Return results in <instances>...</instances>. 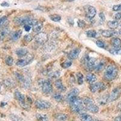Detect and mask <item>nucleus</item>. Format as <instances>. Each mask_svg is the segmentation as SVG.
I'll return each mask as SVG.
<instances>
[{
    "instance_id": "f257e3e1",
    "label": "nucleus",
    "mask_w": 121,
    "mask_h": 121,
    "mask_svg": "<svg viewBox=\"0 0 121 121\" xmlns=\"http://www.w3.org/2000/svg\"><path fill=\"white\" fill-rule=\"evenodd\" d=\"M118 69L115 65H109L106 68L104 73V78L107 81H112L117 77Z\"/></svg>"
},
{
    "instance_id": "f03ea898",
    "label": "nucleus",
    "mask_w": 121,
    "mask_h": 121,
    "mask_svg": "<svg viewBox=\"0 0 121 121\" xmlns=\"http://www.w3.org/2000/svg\"><path fill=\"white\" fill-rule=\"evenodd\" d=\"M70 105L72 112L75 113H80L85 107L83 102V99L79 97L73 100L70 104Z\"/></svg>"
},
{
    "instance_id": "7ed1b4c3",
    "label": "nucleus",
    "mask_w": 121,
    "mask_h": 121,
    "mask_svg": "<svg viewBox=\"0 0 121 121\" xmlns=\"http://www.w3.org/2000/svg\"><path fill=\"white\" fill-rule=\"evenodd\" d=\"M82 99L84 107L87 111L92 113H97L99 112L98 106L94 103L92 99L89 98H85Z\"/></svg>"
},
{
    "instance_id": "20e7f679",
    "label": "nucleus",
    "mask_w": 121,
    "mask_h": 121,
    "mask_svg": "<svg viewBox=\"0 0 121 121\" xmlns=\"http://www.w3.org/2000/svg\"><path fill=\"white\" fill-rule=\"evenodd\" d=\"M35 56L33 53H28L26 56L19 59L17 62L16 64L19 67H23L29 65L34 59Z\"/></svg>"
},
{
    "instance_id": "39448f33",
    "label": "nucleus",
    "mask_w": 121,
    "mask_h": 121,
    "mask_svg": "<svg viewBox=\"0 0 121 121\" xmlns=\"http://www.w3.org/2000/svg\"><path fill=\"white\" fill-rule=\"evenodd\" d=\"M42 91L45 95L50 94L53 91V86L51 82L48 80H43L41 81Z\"/></svg>"
},
{
    "instance_id": "423d86ee",
    "label": "nucleus",
    "mask_w": 121,
    "mask_h": 121,
    "mask_svg": "<svg viewBox=\"0 0 121 121\" xmlns=\"http://www.w3.org/2000/svg\"><path fill=\"white\" fill-rule=\"evenodd\" d=\"M97 62L98 60L96 58L89 56H85L83 60V62L85 64L86 68L89 70H95Z\"/></svg>"
},
{
    "instance_id": "0eeeda50",
    "label": "nucleus",
    "mask_w": 121,
    "mask_h": 121,
    "mask_svg": "<svg viewBox=\"0 0 121 121\" xmlns=\"http://www.w3.org/2000/svg\"><path fill=\"white\" fill-rule=\"evenodd\" d=\"M35 105L39 110H44L49 109L52 107V104L47 100L38 99L35 101Z\"/></svg>"
},
{
    "instance_id": "6e6552de",
    "label": "nucleus",
    "mask_w": 121,
    "mask_h": 121,
    "mask_svg": "<svg viewBox=\"0 0 121 121\" xmlns=\"http://www.w3.org/2000/svg\"><path fill=\"white\" fill-rule=\"evenodd\" d=\"M121 95V88L120 87H117L114 88L112 92L110 93L108 98V102H112L117 100Z\"/></svg>"
},
{
    "instance_id": "1a4fd4ad",
    "label": "nucleus",
    "mask_w": 121,
    "mask_h": 121,
    "mask_svg": "<svg viewBox=\"0 0 121 121\" xmlns=\"http://www.w3.org/2000/svg\"><path fill=\"white\" fill-rule=\"evenodd\" d=\"M14 97L21 107L25 108H27V105L26 104V97L23 94L21 93L18 90H16L14 93Z\"/></svg>"
},
{
    "instance_id": "9d476101",
    "label": "nucleus",
    "mask_w": 121,
    "mask_h": 121,
    "mask_svg": "<svg viewBox=\"0 0 121 121\" xmlns=\"http://www.w3.org/2000/svg\"><path fill=\"white\" fill-rule=\"evenodd\" d=\"M79 93V90L78 88H73L68 93L66 97V100L68 103L70 104L73 100L78 97V95Z\"/></svg>"
},
{
    "instance_id": "9b49d317",
    "label": "nucleus",
    "mask_w": 121,
    "mask_h": 121,
    "mask_svg": "<svg viewBox=\"0 0 121 121\" xmlns=\"http://www.w3.org/2000/svg\"><path fill=\"white\" fill-rule=\"evenodd\" d=\"M48 37L47 33L44 32H39L37 33L36 35L35 36V40L36 43L38 44H44L48 41Z\"/></svg>"
},
{
    "instance_id": "f8f14e48",
    "label": "nucleus",
    "mask_w": 121,
    "mask_h": 121,
    "mask_svg": "<svg viewBox=\"0 0 121 121\" xmlns=\"http://www.w3.org/2000/svg\"><path fill=\"white\" fill-rule=\"evenodd\" d=\"M85 12V16L89 19H91L96 15V10L95 7L87 5L84 7Z\"/></svg>"
},
{
    "instance_id": "ddd939ff",
    "label": "nucleus",
    "mask_w": 121,
    "mask_h": 121,
    "mask_svg": "<svg viewBox=\"0 0 121 121\" xmlns=\"http://www.w3.org/2000/svg\"><path fill=\"white\" fill-rule=\"evenodd\" d=\"M106 88V85L102 82H95L91 84L90 86V90L92 93H95L98 91H103Z\"/></svg>"
},
{
    "instance_id": "4468645a",
    "label": "nucleus",
    "mask_w": 121,
    "mask_h": 121,
    "mask_svg": "<svg viewBox=\"0 0 121 121\" xmlns=\"http://www.w3.org/2000/svg\"><path fill=\"white\" fill-rule=\"evenodd\" d=\"M32 19V18L28 16L17 17L14 19V22L19 26H24L26 24H29V22Z\"/></svg>"
},
{
    "instance_id": "2eb2a0df",
    "label": "nucleus",
    "mask_w": 121,
    "mask_h": 121,
    "mask_svg": "<svg viewBox=\"0 0 121 121\" xmlns=\"http://www.w3.org/2000/svg\"><path fill=\"white\" fill-rule=\"evenodd\" d=\"M80 53H81V49L80 48H74V49L72 50L69 52L68 56L70 59H76L78 58Z\"/></svg>"
},
{
    "instance_id": "dca6fc26",
    "label": "nucleus",
    "mask_w": 121,
    "mask_h": 121,
    "mask_svg": "<svg viewBox=\"0 0 121 121\" xmlns=\"http://www.w3.org/2000/svg\"><path fill=\"white\" fill-rule=\"evenodd\" d=\"M55 87H56V88L59 91H60V92H65V91H66V87H65L64 85H63L62 81H61V79H58L55 81Z\"/></svg>"
},
{
    "instance_id": "f3484780",
    "label": "nucleus",
    "mask_w": 121,
    "mask_h": 121,
    "mask_svg": "<svg viewBox=\"0 0 121 121\" xmlns=\"http://www.w3.org/2000/svg\"><path fill=\"white\" fill-rule=\"evenodd\" d=\"M112 45H113V48L114 49H121V39L119 38L115 37L112 38Z\"/></svg>"
},
{
    "instance_id": "a211bd4d",
    "label": "nucleus",
    "mask_w": 121,
    "mask_h": 121,
    "mask_svg": "<svg viewBox=\"0 0 121 121\" xmlns=\"http://www.w3.org/2000/svg\"><path fill=\"white\" fill-rule=\"evenodd\" d=\"M15 53L19 58H23L29 53L28 50L24 48H19L16 50Z\"/></svg>"
},
{
    "instance_id": "6ab92c4d",
    "label": "nucleus",
    "mask_w": 121,
    "mask_h": 121,
    "mask_svg": "<svg viewBox=\"0 0 121 121\" xmlns=\"http://www.w3.org/2000/svg\"><path fill=\"white\" fill-rule=\"evenodd\" d=\"M105 66V62L104 60H98L96 65V66H95V70L96 72H100V71H102V70L104 69Z\"/></svg>"
},
{
    "instance_id": "aec40b11",
    "label": "nucleus",
    "mask_w": 121,
    "mask_h": 121,
    "mask_svg": "<svg viewBox=\"0 0 121 121\" xmlns=\"http://www.w3.org/2000/svg\"><path fill=\"white\" fill-rule=\"evenodd\" d=\"M10 33V29L9 28L4 27L2 28L1 30H0V41L4 39L6 36Z\"/></svg>"
},
{
    "instance_id": "412c9836",
    "label": "nucleus",
    "mask_w": 121,
    "mask_h": 121,
    "mask_svg": "<svg viewBox=\"0 0 121 121\" xmlns=\"http://www.w3.org/2000/svg\"><path fill=\"white\" fill-rule=\"evenodd\" d=\"M22 32L21 30H18L17 31H15L14 32H13L11 34V36H10V38L13 41H17V40L19 39L20 38H21V35H22Z\"/></svg>"
},
{
    "instance_id": "4be33fe9",
    "label": "nucleus",
    "mask_w": 121,
    "mask_h": 121,
    "mask_svg": "<svg viewBox=\"0 0 121 121\" xmlns=\"http://www.w3.org/2000/svg\"><path fill=\"white\" fill-rule=\"evenodd\" d=\"M86 80H87V82L92 84L96 82V81H97V78L95 74L90 73L87 74V75L86 76Z\"/></svg>"
},
{
    "instance_id": "5701e85b",
    "label": "nucleus",
    "mask_w": 121,
    "mask_h": 121,
    "mask_svg": "<svg viewBox=\"0 0 121 121\" xmlns=\"http://www.w3.org/2000/svg\"><path fill=\"white\" fill-rule=\"evenodd\" d=\"M79 118L81 121H92L93 120L91 116L85 113L80 114Z\"/></svg>"
},
{
    "instance_id": "b1692460",
    "label": "nucleus",
    "mask_w": 121,
    "mask_h": 121,
    "mask_svg": "<svg viewBox=\"0 0 121 121\" xmlns=\"http://www.w3.org/2000/svg\"><path fill=\"white\" fill-rule=\"evenodd\" d=\"M115 34V32L110 30H104L101 32L102 36L105 38H111Z\"/></svg>"
},
{
    "instance_id": "393cba45",
    "label": "nucleus",
    "mask_w": 121,
    "mask_h": 121,
    "mask_svg": "<svg viewBox=\"0 0 121 121\" xmlns=\"http://www.w3.org/2000/svg\"><path fill=\"white\" fill-rule=\"evenodd\" d=\"M55 119L59 121H65L68 119V116L65 113H56L55 116Z\"/></svg>"
},
{
    "instance_id": "a878e982",
    "label": "nucleus",
    "mask_w": 121,
    "mask_h": 121,
    "mask_svg": "<svg viewBox=\"0 0 121 121\" xmlns=\"http://www.w3.org/2000/svg\"><path fill=\"white\" fill-rule=\"evenodd\" d=\"M3 84H4L5 87H7V88H12L15 85V82H14V81L12 79L8 78L4 80Z\"/></svg>"
},
{
    "instance_id": "bb28decb",
    "label": "nucleus",
    "mask_w": 121,
    "mask_h": 121,
    "mask_svg": "<svg viewBox=\"0 0 121 121\" xmlns=\"http://www.w3.org/2000/svg\"><path fill=\"white\" fill-rule=\"evenodd\" d=\"M33 32L35 33H39L40 31L42 30L43 27V22H38L37 23L35 24L34 26H33Z\"/></svg>"
},
{
    "instance_id": "cd10ccee",
    "label": "nucleus",
    "mask_w": 121,
    "mask_h": 121,
    "mask_svg": "<svg viewBox=\"0 0 121 121\" xmlns=\"http://www.w3.org/2000/svg\"><path fill=\"white\" fill-rule=\"evenodd\" d=\"M119 23L117 21H109L107 22V26L110 29H116L118 27Z\"/></svg>"
},
{
    "instance_id": "c85d7f7f",
    "label": "nucleus",
    "mask_w": 121,
    "mask_h": 121,
    "mask_svg": "<svg viewBox=\"0 0 121 121\" xmlns=\"http://www.w3.org/2000/svg\"><path fill=\"white\" fill-rule=\"evenodd\" d=\"M36 119L38 121H48L47 116L42 113H38L36 114Z\"/></svg>"
},
{
    "instance_id": "c756f323",
    "label": "nucleus",
    "mask_w": 121,
    "mask_h": 121,
    "mask_svg": "<svg viewBox=\"0 0 121 121\" xmlns=\"http://www.w3.org/2000/svg\"><path fill=\"white\" fill-rule=\"evenodd\" d=\"M49 18L52 21H54V22H59V21H60V19H61V17L59 15H58V14L50 15L49 16Z\"/></svg>"
},
{
    "instance_id": "7c9ffc66",
    "label": "nucleus",
    "mask_w": 121,
    "mask_h": 121,
    "mask_svg": "<svg viewBox=\"0 0 121 121\" xmlns=\"http://www.w3.org/2000/svg\"><path fill=\"white\" fill-rule=\"evenodd\" d=\"M53 97L54 99L58 102H61L64 100L63 96L59 93H56L55 94H54Z\"/></svg>"
},
{
    "instance_id": "2f4dec72",
    "label": "nucleus",
    "mask_w": 121,
    "mask_h": 121,
    "mask_svg": "<svg viewBox=\"0 0 121 121\" xmlns=\"http://www.w3.org/2000/svg\"><path fill=\"white\" fill-rule=\"evenodd\" d=\"M14 74H15V78H16V79L18 80V81L21 83H24V82L25 81V78L23 75L19 73H18V72H15Z\"/></svg>"
},
{
    "instance_id": "473e14b6",
    "label": "nucleus",
    "mask_w": 121,
    "mask_h": 121,
    "mask_svg": "<svg viewBox=\"0 0 121 121\" xmlns=\"http://www.w3.org/2000/svg\"><path fill=\"white\" fill-rule=\"evenodd\" d=\"M76 77L78 84L79 85H82L84 82V75L81 72H78L76 73Z\"/></svg>"
},
{
    "instance_id": "72a5a7b5",
    "label": "nucleus",
    "mask_w": 121,
    "mask_h": 121,
    "mask_svg": "<svg viewBox=\"0 0 121 121\" xmlns=\"http://www.w3.org/2000/svg\"><path fill=\"white\" fill-rule=\"evenodd\" d=\"M86 35L90 38H95L97 35V32L95 30H89L86 32Z\"/></svg>"
},
{
    "instance_id": "f704fd0d",
    "label": "nucleus",
    "mask_w": 121,
    "mask_h": 121,
    "mask_svg": "<svg viewBox=\"0 0 121 121\" xmlns=\"http://www.w3.org/2000/svg\"><path fill=\"white\" fill-rule=\"evenodd\" d=\"M72 65V61L70 60H67L63 63L61 64V66L64 69H67V68L70 67Z\"/></svg>"
},
{
    "instance_id": "c9c22d12",
    "label": "nucleus",
    "mask_w": 121,
    "mask_h": 121,
    "mask_svg": "<svg viewBox=\"0 0 121 121\" xmlns=\"http://www.w3.org/2000/svg\"><path fill=\"white\" fill-rule=\"evenodd\" d=\"M7 22V17L6 16H3V17L0 18V29L3 27L4 25L6 24Z\"/></svg>"
},
{
    "instance_id": "e433bc0d",
    "label": "nucleus",
    "mask_w": 121,
    "mask_h": 121,
    "mask_svg": "<svg viewBox=\"0 0 121 121\" xmlns=\"http://www.w3.org/2000/svg\"><path fill=\"white\" fill-rule=\"evenodd\" d=\"M5 62H6V64L8 65V66H12L13 64V59L12 56H9L6 58V60H5Z\"/></svg>"
},
{
    "instance_id": "4c0bfd02",
    "label": "nucleus",
    "mask_w": 121,
    "mask_h": 121,
    "mask_svg": "<svg viewBox=\"0 0 121 121\" xmlns=\"http://www.w3.org/2000/svg\"><path fill=\"white\" fill-rule=\"evenodd\" d=\"M10 118L12 121H21V118L19 117L18 116L15 115L14 114H12L10 115Z\"/></svg>"
},
{
    "instance_id": "58836bf2",
    "label": "nucleus",
    "mask_w": 121,
    "mask_h": 121,
    "mask_svg": "<svg viewBox=\"0 0 121 121\" xmlns=\"http://www.w3.org/2000/svg\"><path fill=\"white\" fill-rule=\"evenodd\" d=\"M110 52L114 55H121V49H111Z\"/></svg>"
},
{
    "instance_id": "ea45409f",
    "label": "nucleus",
    "mask_w": 121,
    "mask_h": 121,
    "mask_svg": "<svg viewBox=\"0 0 121 121\" xmlns=\"http://www.w3.org/2000/svg\"><path fill=\"white\" fill-rule=\"evenodd\" d=\"M96 43L97 46H98V47H100V48H105V43L103 41H101V40H98Z\"/></svg>"
},
{
    "instance_id": "a19ab883",
    "label": "nucleus",
    "mask_w": 121,
    "mask_h": 121,
    "mask_svg": "<svg viewBox=\"0 0 121 121\" xmlns=\"http://www.w3.org/2000/svg\"><path fill=\"white\" fill-rule=\"evenodd\" d=\"M33 39V36H32V35L31 34H27L24 37V39L27 42H30L32 41Z\"/></svg>"
},
{
    "instance_id": "79ce46f5",
    "label": "nucleus",
    "mask_w": 121,
    "mask_h": 121,
    "mask_svg": "<svg viewBox=\"0 0 121 121\" xmlns=\"http://www.w3.org/2000/svg\"><path fill=\"white\" fill-rule=\"evenodd\" d=\"M60 72L59 71H56L54 73H52L50 74V76L52 78V79H57L59 77V76H60Z\"/></svg>"
},
{
    "instance_id": "37998d69",
    "label": "nucleus",
    "mask_w": 121,
    "mask_h": 121,
    "mask_svg": "<svg viewBox=\"0 0 121 121\" xmlns=\"http://www.w3.org/2000/svg\"><path fill=\"white\" fill-rule=\"evenodd\" d=\"M78 26L81 28L85 27V26H86V23H85V21H83V20H81V19L78 20Z\"/></svg>"
},
{
    "instance_id": "c03bdc74",
    "label": "nucleus",
    "mask_w": 121,
    "mask_h": 121,
    "mask_svg": "<svg viewBox=\"0 0 121 121\" xmlns=\"http://www.w3.org/2000/svg\"><path fill=\"white\" fill-rule=\"evenodd\" d=\"M113 10L115 12L121 11V4H117V5H114L113 7Z\"/></svg>"
},
{
    "instance_id": "a18cd8bd",
    "label": "nucleus",
    "mask_w": 121,
    "mask_h": 121,
    "mask_svg": "<svg viewBox=\"0 0 121 121\" xmlns=\"http://www.w3.org/2000/svg\"><path fill=\"white\" fill-rule=\"evenodd\" d=\"M99 18H100V21H102V22H104V21L105 20V15L103 12L99 13Z\"/></svg>"
},
{
    "instance_id": "49530a36",
    "label": "nucleus",
    "mask_w": 121,
    "mask_h": 121,
    "mask_svg": "<svg viewBox=\"0 0 121 121\" xmlns=\"http://www.w3.org/2000/svg\"><path fill=\"white\" fill-rule=\"evenodd\" d=\"M114 19H116V21H118V20L121 19V12H118L116 13L114 15Z\"/></svg>"
},
{
    "instance_id": "de8ad7c7",
    "label": "nucleus",
    "mask_w": 121,
    "mask_h": 121,
    "mask_svg": "<svg viewBox=\"0 0 121 121\" xmlns=\"http://www.w3.org/2000/svg\"><path fill=\"white\" fill-rule=\"evenodd\" d=\"M32 26L30 24H26L24 26V30H26V32H29L32 28Z\"/></svg>"
},
{
    "instance_id": "09e8293b",
    "label": "nucleus",
    "mask_w": 121,
    "mask_h": 121,
    "mask_svg": "<svg viewBox=\"0 0 121 121\" xmlns=\"http://www.w3.org/2000/svg\"><path fill=\"white\" fill-rule=\"evenodd\" d=\"M1 6H3V7H9V4L7 2H3V3H1Z\"/></svg>"
},
{
    "instance_id": "8fccbe9b",
    "label": "nucleus",
    "mask_w": 121,
    "mask_h": 121,
    "mask_svg": "<svg viewBox=\"0 0 121 121\" xmlns=\"http://www.w3.org/2000/svg\"><path fill=\"white\" fill-rule=\"evenodd\" d=\"M113 121H121V114L116 117Z\"/></svg>"
},
{
    "instance_id": "3c124183",
    "label": "nucleus",
    "mask_w": 121,
    "mask_h": 121,
    "mask_svg": "<svg viewBox=\"0 0 121 121\" xmlns=\"http://www.w3.org/2000/svg\"><path fill=\"white\" fill-rule=\"evenodd\" d=\"M65 1H68V2H72V1H74V0H65Z\"/></svg>"
},
{
    "instance_id": "603ef678",
    "label": "nucleus",
    "mask_w": 121,
    "mask_h": 121,
    "mask_svg": "<svg viewBox=\"0 0 121 121\" xmlns=\"http://www.w3.org/2000/svg\"><path fill=\"white\" fill-rule=\"evenodd\" d=\"M1 84L0 83V91H1Z\"/></svg>"
},
{
    "instance_id": "864d4df0",
    "label": "nucleus",
    "mask_w": 121,
    "mask_h": 121,
    "mask_svg": "<svg viewBox=\"0 0 121 121\" xmlns=\"http://www.w3.org/2000/svg\"><path fill=\"white\" fill-rule=\"evenodd\" d=\"M99 121V120H93V121Z\"/></svg>"
},
{
    "instance_id": "5fc2aeb1",
    "label": "nucleus",
    "mask_w": 121,
    "mask_h": 121,
    "mask_svg": "<svg viewBox=\"0 0 121 121\" xmlns=\"http://www.w3.org/2000/svg\"><path fill=\"white\" fill-rule=\"evenodd\" d=\"M120 26H121V23H120Z\"/></svg>"
}]
</instances>
